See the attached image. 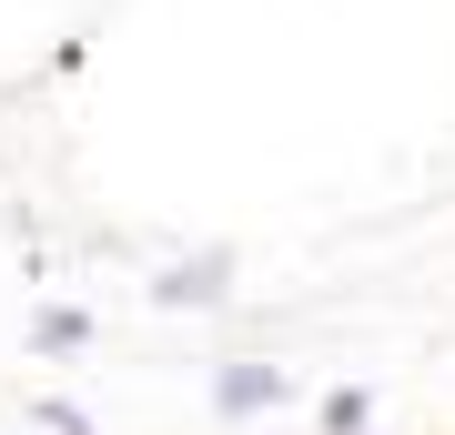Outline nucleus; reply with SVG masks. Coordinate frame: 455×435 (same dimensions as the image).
Instances as JSON below:
<instances>
[{
	"label": "nucleus",
	"instance_id": "1",
	"mask_svg": "<svg viewBox=\"0 0 455 435\" xmlns=\"http://www.w3.org/2000/svg\"><path fill=\"white\" fill-rule=\"evenodd\" d=\"M283 395H293L283 365H223L212 375V405H223V415H263V405H283Z\"/></svg>",
	"mask_w": 455,
	"mask_h": 435
},
{
	"label": "nucleus",
	"instance_id": "5",
	"mask_svg": "<svg viewBox=\"0 0 455 435\" xmlns=\"http://www.w3.org/2000/svg\"><path fill=\"white\" fill-rule=\"evenodd\" d=\"M31 415H41V425H51V435H101V425H92V415H82V405H61V395H41V405H31Z\"/></svg>",
	"mask_w": 455,
	"mask_h": 435
},
{
	"label": "nucleus",
	"instance_id": "2",
	"mask_svg": "<svg viewBox=\"0 0 455 435\" xmlns=\"http://www.w3.org/2000/svg\"><path fill=\"white\" fill-rule=\"evenodd\" d=\"M223 294H233V254H193L152 284V304H223Z\"/></svg>",
	"mask_w": 455,
	"mask_h": 435
},
{
	"label": "nucleus",
	"instance_id": "4",
	"mask_svg": "<svg viewBox=\"0 0 455 435\" xmlns=\"http://www.w3.org/2000/svg\"><path fill=\"white\" fill-rule=\"evenodd\" d=\"M364 415H374V395H364V385H334L324 405H314V425H324V435H364Z\"/></svg>",
	"mask_w": 455,
	"mask_h": 435
},
{
	"label": "nucleus",
	"instance_id": "3",
	"mask_svg": "<svg viewBox=\"0 0 455 435\" xmlns=\"http://www.w3.org/2000/svg\"><path fill=\"white\" fill-rule=\"evenodd\" d=\"M31 344H41V355H82V344H92V314L82 304H41L31 314Z\"/></svg>",
	"mask_w": 455,
	"mask_h": 435
}]
</instances>
